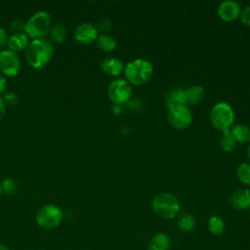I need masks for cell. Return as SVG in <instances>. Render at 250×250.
<instances>
[{"instance_id":"cell-13","label":"cell","mask_w":250,"mask_h":250,"mask_svg":"<svg viewBox=\"0 0 250 250\" xmlns=\"http://www.w3.org/2000/svg\"><path fill=\"white\" fill-rule=\"evenodd\" d=\"M29 42H30L29 38L24 32L14 33L13 35H11L9 37L7 47L9 50H11L15 53L22 52V51H25Z\"/></svg>"},{"instance_id":"cell-25","label":"cell","mask_w":250,"mask_h":250,"mask_svg":"<svg viewBox=\"0 0 250 250\" xmlns=\"http://www.w3.org/2000/svg\"><path fill=\"white\" fill-rule=\"evenodd\" d=\"M1 188L2 192H5L7 194H13L17 190V182L13 178H5L1 183Z\"/></svg>"},{"instance_id":"cell-28","label":"cell","mask_w":250,"mask_h":250,"mask_svg":"<svg viewBox=\"0 0 250 250\" xmlns=\"http://www.w3.org/2000/svg\"><path fill=\"white\" fill-rule=\"evenodd\" d=\"M110 27H111L110 20L107 19V18H103L102 20H100L97 29H100L103 32H106L107 30H109Z\"/></svg>"},{"instance_id":"cell-6","label":"cell","mask_w":250,"mask_h":250,"mask_svg":"<svg viewBox=\"0 0 250 250\" xmlns=\"http://www.w3.org/2000/svg\"><path fill=\"white\" fill-rule=\"evenodd\" d=\"M62 211L59 206L55 204H46L38 210L36 214V222L44 229H53L62 223Z\"/></svg>"},{"instance_id":"cell-16","label":"cell","mask_w":250,"mask_h":250,"mask_svg":"<svg viewBox=\"0 0 250 250\" xmlns=\"http://www.w3.org/2000/svg\"><path fill=\"white\" fill-rule=\"evenodd\" d=\"M184 94L186 105H195L202 101L204 97V89L201 86L194 85L184 90Z\"/></svg>"},{"instance_id":"cell-20","label":"cell","mask_w":250,"mask_h":250,"mask_svg":"<svg viewBox=\"0 0 250 250\" xmlns=\"http://www.w3.org/2000/svg\"><path fill=\"white\" fill-rule=\"evenodd\" d=\"M230 131L236 142L244 144L250 141V128L246 124L238 123L236 125H233Z\"/></svg>"},{"instance_id":"cell-32","label":"cell","mask_w":250,"mask_h":250,"mask_svg":"<svg viewBox=\"0 0 250 250\" xmlns=\"http://www.w3.org/2000/svg\"><path fill=\"white\" fill-rule=\"evenodd\" d=\"M5 110H6V104H5L2 97L0 96V121L3 119V117L5 115Z\"/></svg>"},{"instance_id":"cell-9","label":"cell","mask_w":250,"mask_h":250,"mask_svg":"<svg viewBox=\"0 0 250 250\" xmlns=\"http://www.w3.org/2000/svg\"><path fill=\"white\" fill-rule=\"evenodd\" d=\"M21 70V61L17 53L4 49L0 51V72L8 77L18 75Z\"/></svg>"},{"instance_id":"cell-8","label":"cell","mask_w":250,"mask_h":250,"mask_svg":"<svg viewBox=\"0 0 250 250\" xmlns=\"http://www.w3.org/2000/svg\"><path fill=\"white\" fill-rule=\"evenodd\" d=\"M167 119L170 125L176 129H186L192 121V114L188 105L182 104L169 108Z\"/></svg>"},{"instance_id":"cell-34","label":"cell","mask_w":250,"mask_h":250,"mask_svg":"<svg viewBox=\"0 0 250 250\" xmlns=\"http://www.w3.org/2000/svg\"><path fill=\"white\" fill-rule=\"evenodd\" d=\"M247 157L250 160V146H248V149H247Z\"/></svg>"},{"instance_id":"cell-29","label":"cell","mask_w":250,"mask_h":250,"mask_svg":"<svg viewBox=\"0 0 250 250\" xmlns=\"http://www.w3.org/2000/svg\"><path fill=\"white\" fill-rule=\"evenodd\" d=\"M8 33L4 27H0V51L4 50V48L7 46L8 43Z\"/></svg>"},{"instance_id":"cell-24","label":"cell","mask_w":250,"mask_h":250,"mask_svg":"<svg viewBox=\"0 0 250 250\" xmlns=\"http://www.w3.org/2000/svg\"><path fill=\"white\" fill-rule=\"evenodd\" d=\"M237 179L244 185H250V164L241 163L236 170Z\"/></svg>"},{"instance_id":"cell-17","label":"cell","mask_w":250,"mask_h":250,"mask_svg":"<svg viewBox=\"0 0 250 250\" xmlns=\"http://www.w3.org/2000/svg\"><path fill=\"white\" fill-rule=\"evenodd\" d=\"M171 246L169 236L164 232L155 233L147 243V250H169Z\"/></svg>"},{"instance_id":"cell-2","label":"cell","mask_w":250,"mask_h":250,"mask_svg":"<svg viewBox=\"0 0 250 250\" xmlns=\"http://www.w3.org/2000/svg\"><path fill=\"white\" fill-rule=\"evenodd\" d=\"M153 73L150 62L144 59H136L128 62L124 68L126 81L129 84L141 86L149 81Z\"/></svg>"},{"instance_id":"cell-7","label":"cell","mask_w":250,"mask_h":250,"mask_svg":"<svg viewBox=\"0 0 250 250\" xmlns=\"http://www.w3.org/2000/svg\"><path fill=\"white\" fill-rule=\"evenodd\" d=\"M131 93V86L124 79H115L107 87V96L115 104H122L128 102Z\"/></svg>"},{"instance_id":"cell-33","label":"cell","mask_w":250,"mask_h":250,"mask_svg":"<svg viewBox=\"0 0 250 250\" xmlns=\"http://www.w3.org/2000/svg\"><path fill=\"white\" fill-rule=\"evenodd\" d=\"M0 250H10L5 244H3V243H0Z\"/></svg>"},{"instance_id":"cell-5","label":"cell","mask_w":250,"mask_h":250,"mask_svg":"<svg viewBox=\"0 0 250 250\" xmlns=\"http://www.w3.org/2000/svg\"><path fill=\"white\" fill-rule=\"evenodd\" d=\"M210 119L212 125L220 131H226L230 129L233 126L234 113L231 106L225 103L221 102L216 104L211 110Z\"/></svg>"},{"instance_id":"cell-10","label":"cell","mask_w":250,"mask_h":250,"mask_svg":"<svg viewBox=\"0 0 250 250\" xmlns=\"http://www.w3.org/2000/svg\"><path fill=\"white\" fill-rule=\"evenodd\" d=\"M97 26L90 22H83L76 26L73 32V37L76 42L82 45L92 44L98 38Z\"/></svg>"},{"instance_id":"cell-19","label":"cell","mask_w":250,"mask_h":250,"mask_svg":"<svg viewBox=\"0 0 250 250\" xmlns=\"http://www.w3.org/2000/svg\"><path fill=\"white\" fill-rule=\"evenodd\" d=\"M177 225L182 231L189 232L195 227V219L190 213L183 212L178 216Z\"/></svg>"},{"instance_id":"cell-31","label":"cell","mask_w":250,"mask_h":250,"mask_svg":"<svg viewBox=\"0 0 250 250\" xmlns=\"http://www.w3.org/2000/svg\"><path fill=\"white\" fill-rule=\"evenodd\" d=\"M7 89V79H6V76L3 75L1 72H0V94L4 93Z\"/></svg>"},{"instance_id":"cell-4","label":"cell","mask_w":250,"mask_h":250,"mask_svg":"<svg viewBox=\"0 0 250 250\" xmlns=\"http://www.w3.org/2000/svg\"><path fill=\"white\" fill-rule=\"evenodd\" d=\"M153 212L162 219H173L180 211V203L175 195L169 192H161L154 196L151 202Z\"/></svg>"},{"instance_id":"cell-23","label":"cell","mask_w":250,"mask_h":250,"mask_svg":"<svg viewBox=\"0 0 250 250\" xmlns=\"http://www.w3.org/2000/svg\"><path fill=\"white\" fill-rule=\"evenodd\" d=\"M208 229L212 234L220 235L225 230V222L221 217L213 215L208 220Z\"/></svg>"},{"instance_id":"cell-18","label":"cell","mask_w":250,"mask_h":250,"mask_svg":"<svg viewBox=\"0 0 250 250\" xmlns=\"http://www.w3.org/2000/svg\"><path fill=\"white\" fill-rule=\"evenodd\" d=\"M50 42L53 44H61L66 37V29L62 23H56L51 26L49 31Z\"/></svg>"},{"instance_id":"cell-12","label":"cell","mask_w":250,"mask_h":250,"mask_svg":"<svg viewBox=\"0 0 250 250\" xmlns=\"http://www.w3.org/2000/svg\"><path fill=\"white\" fill-rule=\"evenodd\" d=\"M230 203L236 210L250 208V190L247 188L236 189L230 196Z\"/></svg>"},{"instance_id":"cell-35","label":"cell","mask_w":250,"mask_h":250,"mask_svg":"<svg viewBox=\"0 0 250 250\" xmlns=\"http://www.w3.org/2000/svg\"><path fill=\"white\" fill-rule=\"evenodd\" d=\"M2 194V188H1V185H0V195Z\"/></svg>"},{"instance_id":"cell-1","label":"cell","mask_w":250,"mask_h":250,"mask_svg":"<svg viewBox=\"0 0 250 250\" xmlns=\"http://www.w3.org/2000/svg\"><path fill=\"white\" fill-rule=\"evenodd\" d=\"M54 51V46L49 40L45 38L33 39L25 49V60L31 67L40 69L50 62Z\"/></svg>"},{"instance_id":"cell-3","label":"cell","mask_w":250,"mask_h":250,"mask_svg":"<svg viewBox=\"0 0 250 250\" xmlns=\"http://www.w3.org/2000/svg\"><path fill=\"white\" fill-rule=\"evenodd\" d=\"M51 26L52 20L50 14L45 11H38L25 21L24 33L32 40L41 39L49 34Z\"/></svg>"},{"instance_id":"cell-14","label":"cell","mask_w":250,"mask_h":250,"mask_svg":"<svg viewBox=\"0 0 250 250\" xmlns=\"http://www.w3.org/2000/svg\"><path fill=\"white\" fill-rule=\"evenodd\" d=\"M101 69L107 75L117 76L123 69V63L119 59L116 58H106L101 62Z\"/></svg>"},{"instance_id":"cell-26","label":"cell","mask_w":250,"mask_h":250,"mask_svg":"<svg viewBox=\"0 0 250 250\" xmlns=\"http://www.w3.org/2000/svg\"><path fill=\"white\" fill-rule=\"evenodd\" d=\"M24 27H25V21H23L16 19L10 22V29L13 30L14 33L24 32Z\"/></svg>"},{"instance_id":"cell-15","label":"cell","mask_w":250,"mask_h":250,"mask_svg":"<svg viewBox=\"0 0 250 250\" xmlns=\"http://www.w3.org/2000/svg\"><path fill=\"white\" fill-rule=\"evenodd\" d=\"M164 102H165V105L168 107V109L171 107L177 106V105H182V104L186 105L184 89H181V88L170 89L165 94Z\"/></svg>"},{"instance_id":"cell-30","label":"cell","mask_w":250,"mask_h":250,"mask_svg":"<svg viewBox=\"0 0 250 250\" xmlns=\"http://www.w3.org/2000/svg\"><path fill=\"white\" fill-rule=\"evenodd\" d=\"M241 21L247 25L250 26V6H248L241 14Z\"/></svg>"},{"instance_id":"cell-27","label":"cell","mask_w":250,"mask_h":250,"mask_svg":"<svg viewBox=\"0 0 250 250\" xmlns=\"http://www.w3.org/2000/svg\"><path fill=\"white\" fill-rule=\"evenodd\" d=\"M2 99L5 103V104H9V105H16L19 102L18 95L14 92H7Z\"/></svg>"},{"instance_id":"cell-21","label":"cell","mask_w":250,"mask_h":250,"mask_svg":"<svg viewBox=\"0 0 250 250\" xmlns=\"http://www.w3.org/2000/svg\"><path fill=\"white\" fill-rule=\"evenodd\" d=\"M97 45L104 52H110L116 47V40L109 34L103 33L97 38Z\"/></svg>"},{"instance_id":"cell-22","label":"cell","mask_w":250,"mask_h":250,"mask_svg":"<svg viewBox=\"0 0 250 250\" xmlns=\"http://www.w3.org/2000/svg\"><path fill=\"white\" fill-rule=\"evenodd\" d=\"M236 140L233 137L230 129L223 131V134L220 138V146L225 151H231L236 146Z\"/></svg>"},{"instance_id":"cell-11","label":"cell","mask_w":250,"mask_h":250,"mask_svg":"<svg viewBox=\"0 0 250 250\" xmlns=\"http://www.w3.org/2000/svg\"><path fill=\"white\" fill-rule=\"evenodd\" d=\"M217 13L221 20L225 21H232L239 16L240 6L235 1L227 0L219 5Z\"/></svg>"}]
</instances>
